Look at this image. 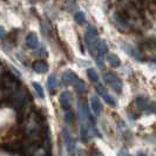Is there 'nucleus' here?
Wrapping results in <instances>:
<instances>
[{"instance_id": "10", "label": "nucleus", "mask_w": 156, "mask_h": 156, "mask_svg": "<svg viewBox=\"0 0 156 156\" xmlns=\"http://www.w3.org/2000/svg\"><path fill=\"white\" fill-rule=\"evenodd\" d=\"M135 103H136V107H137L139 109L147 110L148 109V106H149V103H150V102H149L148 98H146V96H139V98L136 99Z\"/></svg>"}, {"instance_id": "14", "label": "nucleus", "mask_w": 156, "mask_h": 156, "mask_svg": "<svg viewBox=\"0 0 156 156\" xmlns=\"http://www.w3.org/2000/svg\"><path fill=\"white\" fill-rule=\"evenodd\" d=\"M87 75H88V78L89 80L94 82V83H98L99 82V75H98V72L94 69V68H89V69H87Z\"/></svg>"}, {"instance_id": "1", "label": "nucleus", "mask_w": 156, "mask_h": 156, "mask_svg": "<svg viewBox=\"0 0 156 156\" xmlns=\"http://www.w3.org/2000/svg\"><path fill=\"white\" fill-rule=\"evenodd\" d=\"M107 52H108V45L105 40H99L90 52L100 68L103 67V60H105V56L107 54Z\"/></svg>"}, {"instance_id": "23", "label": "nucleus", "mask_w": 156, "mask_h": 156, "mask_svg": "<svg viewBox=\"0 0 156 156\" xmlns=\"http://www.w3.org/2000/svg\"><path fill=\"white\" fill-rule=\"evenodd\" d=\"M5 37V30H4V27L0 25V39H2Z\"/></svg>"}, {"instance_id": "19", "label": "nucleus", "mask_w": 156, "mask_h": 156, "mask_svg": "<svg viewBox=\"0 0 156 156\" xmlns=\"http://www.w3.org/2000/svg\"><path fill=\"white\" fill-rule=\"evenodd\" d=\"M65 121L67 123H73V121H74V114L72 112H67L65 114Z\"/></svg>"}, {"instance_id": "3", "label": "nucleus", "mask_w": 156, "mask_h": 156, "mask_svg": "<svg viewBox=\"0 0 156 156\" xmlns=\"http://www.w3.org/2000/svg\"><path fill=\"white\" fill-rule=\"evenodd\" d=\"M99 41V32L95 27H88L86 33H85V42H86L87 48L89 49V52H92L94 46L96 45V42Z\"/></svg>"}, {"instance_id": "9", "label": "nucleus", "mask_w": 156, "mask_h": 156, "mask_svg": "<svg viewBox=\"0 0 156 156\" xmlns=\"http://www.w3.org/2000/svg\"><path fill=\"white\" fill-rule=\"evenodd\" d=\"M33 70L39 73V74H44L48 70V65L47 62L42 61V60H39V61H35L33 63Z\"/></svg>"}, {"instance_id": "13", "label": "nucleus", "mask_w": 156, "mask_h": 156, "mask_svg": "<svg viewBox=\"0 0 156 156\" xmlns=\"http://www.w3.org/2000/svg\"><path fill=\"white\" fill-rule=\"evenodd\" d=\"M125 51L128 53V54L130 55V56H133L134 59H136V60H141V54L139 51H136L134 47L132 46H128V45H126L125 46Z\"/></svg>"}, {"instance_id": "7", "label": "nucleus", "mask_w": 156, "mask_h": 156, "mask_svg": "<svg viewBox=\"0 0 156 156\" xmlns=\"http://www.w3.org/2000/svg\"><path fill=\"white\" fill-rule=\"evenodd\" d=\"M59 101H60V105L63 109H68L70 108V101H72V95H70L69 92H62L60 94V98H59Z\"/></svg>"}, {"instance_id": "20", "label": "nucleus", "mask_w": 156, "mask_h": 156, "mask_svg": "<svg viewBox=\"0 0 156 156\" xmlns=\"http://www.w3.org/2000/svg\"><path fill=\"white\" fill-rule=\"evenodd\" d=\"M95 89H96L98 94H100V95H102L103 93H106V88L102 86L101 83H99V82H98V85H96V87H95Z\"/></svg>"}, {"instance_id": "5", "label": "nucleus", "mask_w": 156, "mask_h": 156, "mask_svg": "<svg viewBox=\"0 0 156 156\" xmlns=\"http://www.w3.org/2000/svg\"><path fill=\"white\" fill-rule=\"evenodd\" d=\"M78 79L76 74L73 70H66L62 74V83L65 86H73V83L75 82V80Z\"/></svg>"}, {"instance_id": "22", "label": "nucleus", "mask_w": 156, "mask_h": 156, "mask_svg": "<svg viewBox=\"0 0 156 156\" xmlns=\"http://www.w3.org/2000/svg\"><path fill=\"white\" fill-rule=\"evenodd\" d=\"M37 55H38V56H41V58H44V56H46L47 55V52L44 49V48H41V49H39V51L37 52Z\"/></svg>"}, {"instance_id": "6", "label": "nucleus", "mask_w": 156, "mask_h": 156, "mask_svg": "<svg viewBox=\"0 0 156 156\" xmlns=\"http://www.w3.org/2000/svg\"><path fill=\"white\" fill-rule=\"evenodd\" d=\"M26 46L30 49H37L39 47V39H38L35 33L32 32L26 37Z\"/></svg>"}, {"instance_id": "15", "label": "nucleus", "mask_w": 156, "mask_h": 156, "mask_svg": "<svg viewBox=\"0 0 156 156\" xmlns=\"http://www.w3.org/2000/svg\"><path fill=\"white\" fill-rule=\"evenodd\" d=\"M47 87H48L51 93H53L55 90V88H56V78H55L54 75H51L48 78V80H47Z\"/></svg>"}, {"instance_id": "8", "label": "nucleus", "mask_w": 156, "mask_h": 156, "mask_svg": "<svg viewBox=\"0 0 156 156\" xmlns=\"http://www.w3.org/2000/svg\"><path fill=\"white\" fill-rule=\"evenodd\" d=\"M90 102H92V110L95 114V116H100L102 113V105L100 100H99V98L98 96H93Z\"/></svg>"}, {"instance_id": "12", "label": "nucleus", "mask_w": 156, "mask_h": 156, "mask_svg": "<svg viewBox=\"0 0 156 156\" xmlns=\"http://www.w3.org/2000/svg\"><path fill=\"white\" fill-rule=\"evenodd\" d=\"M73 86L75 88V90L78 92L79 94H82L86 92V85H85V82L81 80V79H76L75 80V82L73 83Z\"/></svg>"}, {"instance_id": "4", "label": "nucleus", "mask_w": 156, "mask_h": 156, "mask_svg": "<svg viewBox=\"0 0 156 156\" xmlns=\"http://www.w3.org/2000/svg\"><path fill=\"white\" fill-rule=\"evenodd\" d=\"M63 141H65V146H66V150L70 156L75 155V150H76V144H75V140L73 139V136L65 128L62 130Z\"/></svg>"}, {"instance_id": "21", "label": "nucleus", "mask_w": 156, "mask_h": 156, "mask_svg": "<svg viewBox=\"0 0 156 156\" xmlns=\"http://www.w3.org/2000/svg\"><path fill=\"white\" fill-rule=\"evenodd\" d=\"M147 112H149V113H154V114H156V102H150L148 106V109H147Z\"/></svg>"}, {"instance_id": "16", "label": "nucleus", "mask_w": 156, "mask_h": 156, "mask_svg": "<svg viewBox=\"0 0 156 156\" xmlns=\"http://www.w3.org/2000/svg\"><path fill=\"white\" fill-rule=\"evenodd\" d=\"M101 96L103 98V100H105V102H106L107 105H109V106H112V107H116V102H115L114 98H113L110 94H108L107 92H106V93L102 94Z\"/></svg>"}, {"instance_id": "24", "label": "nucleus", "mask_w": 156, "mask_h": 156, "mask_svg": "<svg viewBox=\"0 0 156 156\" xmlns=\"http://www.w3.org/2000/svg\"><path fill=\"white\" fill-rule=\"evenodd\" d=\"M137 156H146V155H144L143 153H139V154H137Z\"/></svg>"}, {"instance_id": "2", "label": "nucleus", "mask_w": 156, "mask_h": 156, "mask_svg": "<svg viewBox=\"0 0 156 156\" xmlns=\"http://www.w3.org/2000/svg\"><path fill=\"white\" fill-rule=\"evenodd\" d=\"M103 80L107 83V86H109L115 93H121L122 88H123V83L121 81V79L117 76L115 73L113 72H107L103 74Z\"/></svg>"}, {"instance_id": "17", "label": "nucleus", "mask_w": 156, "mask_h": 156, "mask_svg": "<svg viewBox=\"0 0 156 156\" xmlns=\"http://www.w3.org/2000/svg\"><path fill=\"white\" fill-rule=\"evenodd\" d=\"M74 19H75V21H76L79 25H83V23H86V16H85V13L81 12V11H79V12L75 13Z\"/></svg>"}, {"instance_id": "18", "label": "nucleus", "mask_w": 156, "mask_h": 156, "mask_svg": "<svg viewBox=\"0 0 156 156\" xmlns=\"http://www.w3.org/2000/svg\"><path fill=\"white\" fill-rule=\"evenodd\" d=\"M32 85H33V87H34V89H35V92H37V94L39 95V98H41V99H44L45 94H44V89H42V87H41V85H40V83H38V82H33Z\"/></svg>"}, {"instance_id": "11", "label": "nucleus", "mask_w": 156, "mask_h": 156, "mask_svg": "<svg viewBox=\"0 0 156 156\" xmlns=\"http://www.w3.org/2000/svg\"><path fill=\"white\" fill-rule=\"evenodd\" d=\"M107 61L114 68H119L121 66V60L116 54H108L107 55Z\"/></svg>"}]
</instances>
